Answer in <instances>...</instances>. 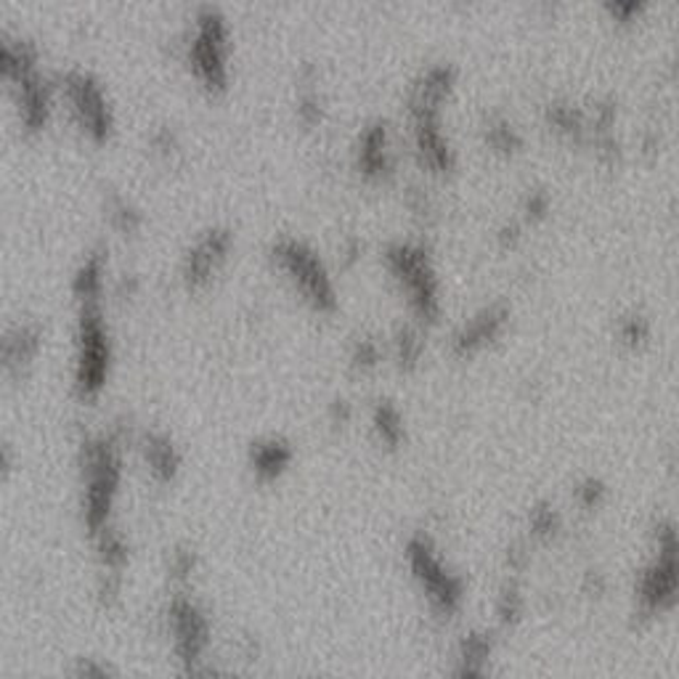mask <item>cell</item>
I'll list each match as a JSON object with an SVG mask.
<instances>
[{"instance_id":"6da1fadb","label":"cell","mask_w":679,"mask_h":679,"mask_svg":"<svg viewBox=\"0 0 679 679\" xmlns=\"http://www.w3.org/2000/svg\"><path fill=\"white\" fill-rule=\"evenodd\" d=\"M80 473H83V523L88 533L110 526L112 509L123 483V436L102 433L88 436L80 446Z\"/></svg>"},{"instance_id":"7a4b0ae2","label":"cell","mask_w":679,"mask_h":679,"mask_svg":"<svg viewBox=\"0 0 679 679\" xmlns=\"http://www.w3.org/2000/svg\"><path fill=\"white\" fill-rule=\"evenodd\" d=\"M112 369V340L102 303L83 300L74 343V391L80 401H96L104 393Z\"/></svg>"},{"instance_id":"3957f363","label":"cell","mask_w":679,"mask_h":679,"mask_svg":"<svg viewBox=\"0 0 679 679\" xmlns=\"http://www.w3.org/2000/svg\"><path fill=\"white\" fill-rule=\"evenodd\" d=\"M274 261L285 272L292 285L300 289L303 300L313 311L332 313L337 308L335 285H332L330 274L324 272L322 261L306 248V244L295 242V239H285L274 248Z\"/></svg>"},{"instance_id":"277c9868","label":"cell","mask_w":679,"mask_h":679,"mask_svg":"<svg viewBox=\"0 0 679 679\" xmlns=\"http://www.w3.org/2000/svg\"><path fill=\"white\" fill-rule=\"evenodd\" d=\"M168 629L173 637V651L186 675H203L205 653L210 647V619L192 597L179 592L168 606Z\"/></svg>"},{"instance_id":"5b68a950","label":"cell","mask_w":679,"mask_h":679,"mask_svg":"<svg viewBox=\"0 0 679 679\" xmlns=\"http://www.w3.org/2000/svg\"><path fill=\"white\" fill-rule=\"evenodd\" d=\"M406 563L412 568V576L423 587L425 597L430 600V606L444 615L457 613V608L462 606V582L446 568L430 539L414 537L406 544Z\"/></svg>"},{"instance_id":"8992f818","label":"cell","mask_w":679,"mask_h":679,"mask_svg":"<svg viewBox=\"0 0 679 679\" xmlns=\"http://www.w3.org/2000/svg\"><path fill=\"white\" fill-rule=\"evenodd\" d=\"M388 266H391L395 279L401 281V287H404L408 306H412V311L417 313V319H423V322H436L438 285L423 250L401 244V248L388 253Z\"/></svg>"},{"instance_id":"52a82bcc","label":"cell","mask_w":679,"mask_h":679,"mask_svg":"<svg viewBox=\"0 0 679 679\" xmlns=\"http://www.w3.org/2000/svg\"><path fill=\"white\" fill-rule=\"evenodd\" d=\"M67 96L69 104H72L74 117L78 123L83 125V130L96 141H104L112 130V115L110 106H106L102 91L85 78H74L69 80L67 85Z\"/></svg>"},{"instance_id":"ba28073f","label":"cell","mask_w":679,"mask_h":679,"mask_svg":"<svg viewBox=\"0 0 679 679\" xmlns=\"http://www.w3.org/2000/svg\"><path fill=\"white\" fill-rule=\"evenodd\" d=\"M43 348V330L41 324L24 322L11 326L3 337V369L11 380H22L35 364L37 354Z\"/></svg>"},{"instance_id":"9c48e42d","label":"cell","mask_w":679,"mask_h":679,"mask_svg":"<svg viewBox=\"0 0 679 679\" xmlns=\"http://www.w3.org/2000/svg\"><path fill=\"white\" fill-rule=\"evenodd\" d=\"M229 244H231L229 234H223V231H210V234L188 253L184 266V279L188 289H203L210 285V279L218 274L226 255H229Z\"/></svg>"},{"instance_id":"30bf717a","label":"cell","mask_w":679,"mask_h":679,"mask_svg":"<svg viewBox=\"0 0 679 679\" xmlns=\"http://www.w3.org/2000/svg\"><path fill=\"white\" fill-rule=\"evenodd\" d=\"M505 324H507L505 308H488V311L470 319V322L457 332L454 340H451V350H454V356L462 358L473 356L477 350L486 348V345H492L494 340L502 335Z\"/></svg>"},{"instance_id":"8fae6325","label":"cell","mask_w":679,"mask_h":679,"mask_svg":"<svg viewBox=\"0 0 679 679\" xmlns=\"http://www.w3.org/2000/svg\"><path fill=\"white\" fill-rule=\"evenodd\" d=\"M292 446L285 438H263L250 446V470L261 483H274L292 464Z\"/></svg>"},{"instance_id":"7c38bea8","label":"cell","mask_w":679,"mask_h":679,"mask_svg":"<svg viewBox=\"0 0 679 679\" xmlns=\"http://www.w3.org/2000/svg\"><path fill=\"white\" fill-rule=\"evenodd\" d=\"M143 462L157 483H173L181 470V451L165 433H149L143 438Z\"/></svg>"},{"instance_id":"4fadbf2b","label":"cell","mask_w":679,"mask_h":679,"mask_svg":"<svg viewBox=\"0 0 679 679\" xmlns=\"http://www.w3.org/2000/svg\"><path fill=\"white\" fill-rule=\"evenodd\" d=\"M93 542H96V555L99 563H102V571H115V574H123V568L128 565V542H125L123 533L117 528L106 526L99 533H93Z\"/></svg>"},{"instance_id":"5bb4252c","label":"cell","mask_w":679,"mask_h":679,"mask_svg":"<svg viewBox=\"0 0 679 679\" xmlns=\"http://www.w3.org/2000/svg\"><path fill=\"white\" fill-rule=\"evenodd\" d=\"M372 427L377 441L388 449H399L404 441V417L391 401H380L372 412Z\"/></svg>"},{"instance_id":"9a60e30c","label":"cell","mask_w":679,"mask_h":679,"mask_svg":"<svg viewBox=\"0 0 679 679\" xmlns=\"http://www.w3.org/2000/svg\"><path fill=\"white\" fill-rule=\"evenodd\" d=\"M488 656H492V640H488V634H470V637H464L462 647H459L457 675L462 677L483 675Z\"/></svg>"},{"instance_id":"2e32d148","label":"cell","mask_w":679,"mask_h":679,"mask_svg":"<svg viewBox=\"0 0 679 679\" xmlns=\"http://www.w3.org/2000/svg\"><path fill=\"white\" fill-rule=\"evenodd\" d=\"M361 168L369 175H382L388 173V149H385V130L372 128L364 138L361 147Z\"/></svg>"},{"instance_id":"e0dca14e","label":"cell","mask_w":679,"mask_h":679,"mask_svg":"<svg viewBox=\"0 0 679 679\" xmlns=\"http://www.w3.org/2000/svg\"><path fill=\"white\" fill-rule=\"evenodd\" d=\"M102 274H104L102 255L88 257L85 266L80 268L78 279H74V295H78L80 303H83V300H99V295H102V287H104Z\"/></svg>"},{"instance_id":"ac0fdd59","label":"cell","mask_w":679,"mask_h":679,"mask_svg":"<svg viewBox=\"0 0 679 679\" xmlns=\"http://www.w3.org/2000/svg\"><path fill=\"white\" fill-rule=\"evenodd\" d=\"M419 356H423V340H419L417 332L412 330L399 332V337H395V361H399V367L414 369L417 367Z\"/></svg>"},{"instance_id":"d6986e66","label":"cell","mask_w":679,"mask_h":679,"mask_svg":"<svg viewBox=\"0 0 679 679\" xmlns=\"http://www.w3.org/2000/svg\"><path fill=\"white\" fill-rule=\"evenodd\" d=\"M380 345H377L372 337H358L354 348H350V367H354L356 372H372L377 364H380Z\"/></svg>"},{"instance_id":"ffe728a7","label":"cell","mask_w":679,"mask_h":679,"mask_svg":"<svg viewBox=\"0 0 679 679\" xmlns=\"http://www.w3.org/2000/svg\"><path fill=\"white\" fill-rule=\"evenodd\" d=\"M496 615L505 626L518 624L520 615H523V595L518 587H505L499 595V606H496Z\"/></svg>"},{"instance_id":"44dd1931","label":"cell","mask_w":679,"mask_h":679,"mask_svg":"<svg viewBox=\"0 0 679 679\" xmlns=\"http://www.w3.org/2000/svg\"><path fill=\"white\" fill-rule=\"evenodd\" d=\"M561 528V518L552 507H537L531 513V533L539 539H552Z\"/></svg>"},{"instance_id":"7402d4cb","label":"cell","mask_w":679,"mask_h":679,"mask_svg":"<svg viewBox=\"0 0 679 679\" xmlns=\"http://www.w3.org/2000/svg\"><path fill=\"white\" fill-rule=\"evenodd\" d=\"M197 571V552L188 550V546H179L170 557V574H173L175 582H188Z\"/></svg>"},{"instance_id":"603a6c76","label":"cell","mask_w":679,"mask_h":679,"mask_svg":"<svg viewBox=\"0 0 679 679\" xmlns=\"http://www.w3.org/2000/svg\"><path fill=\"white\" fill-rule=\"evenodd\" d=\"M74 675L78 677H106V675H115V669L112 666H106L99 661V658H78V664H74Z\"/></svg>"},{"instance_id":"cb8c5ba5","label":"cell","mask_w":679,"mask_h":679,"mask_svg":"<svg viewBox=\"0 0 679 679\" xmlns=\"http://www.w3.org/2000/svg\"><path fill=\"white\" fill-rule=\"evenodd\" d=\"M576 496H578V505H582V507H587V509L597 507V505H600V499H602V488H600V483L587 481V483H584L582 488H578Z\"/></svg>"},{"instance_id":"d4e9b609","label":"cell","mask_w":679,"mask_h":679,"mask_svg":"<svg viewBox=\"0 0 679 679\" xmlns=\"http://www.w3.org/2000/svg\"><path fill=\"white\" fill-rule=\"evenodd\" d=\"M350 417H354V412H350L348 401H335V404L330 406V423L335 427H345L350 423Z\"/></svg>"}]
</instances>
